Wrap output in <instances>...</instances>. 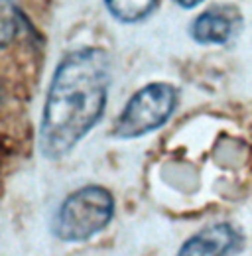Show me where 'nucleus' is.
I'll return each mask as SVG.
<instances>
[{
	"label": "nucleus",
	"mask_w": 252,
	"mask_h": 256,
	"mask_svg": "<svg viewBox=\"0 0 252 256\" xmlns=\"http://www.w3.org/2000/svg\"><path fill=\"white\" fill-rule=\"evenodd\" d=\"M234 34V18L220 8H211L195 18L191 36L199 44H226Z\"/></svg>",
	"instance_id": "39448f33"
},
{
	"label": "nucleus",
	"mask_w": 252,
	"mask_h": 256,
	"mask_svg": "<svg viewBox=\"0 0 252 256\" xmlns=\"http://www.w3.org/2000/svg\"><path fill=\"white\" fill-rule=\"evenodd\" d=\"M238 242L236 230L226 223L211 224L184 242L178 256H228Z\"/></svg>",
	"instance_id": "20e7f679"
},
{
	"label": "nucleus",
	"mask_w": 252,
	"mask_h": 256,
	"mask_svg": "<svg viewBox=\"0 0 252 256\" xmlns=\"http://www.w3.org/2000/svg\"><path fill=\"white\" fill-rule=\"evenodd\" d=\"M178 91L168 83H150L128 100L120 112L112 134L130 140L160 128L174 112Z\"/></svg>",
	"instance_id": "7ed1b4c3"
},
{
	"label": "nucleus",
	"mask_w": 252,
	"mask_h": 256,
	"mask_svg": "<svg viewBox=\"0 0 252 256\" xmlns=\"http://www.w3.org/2000/svg\"><path fill=\"white\" fill-rule=\"evenodd\" d=\"M114 215L112 193L98 186L73 192L62 203L54 219V234L65 242H83L106 228Z\"/></svg>",
	"instance_id": "f03ea898"
},
{
	"label": "nucleus",
	"mask_w": 252,
	"mask_h": 256,
	"mask_svg": "<svg viewBox=\"0 0 252 256\" xmlns=\"http://www.w3.org/2000/svg\"><path fill=\"white\" fill-rule=\"evenodd\" d=\"M108 12L120 22H138L158 6V0H104Z\"/></svg>",
	"instance_id": "423d86ee"
},
{
	"label": "nucleus",
	"mask_w": 252,
	"mask_h": 256,
	"mask_svg": "<svg viewBox=\"0 0 252 256\" xmlns=\"http://www.w3.org/2000/svg\"><path fill=\"white\" fill-rule=\"evenodd\" d=\"M110 60L98 48L71 52L58 65L46 98L40 148L46 158L67 156L104 112Z\"/></svg>",
	"instance_id": "f257e3e1"
},
{
	"label": "nucleus",
	"mask_w": 252,
	"mask_h": 256,
	"mask_svg": "<svg viewBox=\"0 0 252 256\" xmlns=\"http://www.w3.org/2000/svg\"><path fill=\"white\" fill-rule=\"evenodd\" d=\"M180 6H184V8H195L197 4H201L203 0H176Z\"/></svg>",
	"instance_id": "0eeeda50"
}]
</instances>
